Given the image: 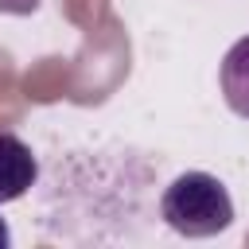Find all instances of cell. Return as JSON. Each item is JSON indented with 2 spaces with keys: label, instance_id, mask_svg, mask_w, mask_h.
I'll use <instances>...</instances> for the list:
<instances>
[{
  "label": "cell",
  "instance_id": "cell-1",
  "mask_svg": "<svg viewBox=\"0 0 249 249\" xmlns=\"http://www.w3.org/2000/svg\"><path fill=\"white\" fill-rule=\"evenodd\" d=\"M160 218L183 237H214L233 222V198L210 171H183L160 198Z\"/></svg>",
  "mask_w": 249,
  "mask_h": 249
},
{
  "label": "cell",
  "instance_id": "cell-2",
  "mask_svg": "<svg viewBox=\"0 0 249 249\" xmlns=\"http://www.w3.org/2000/svg\"><path fill=\"white\" fill-rule=\"evenodd\" d=\"M39 163L35 152L16 136V132H0V202H16L35 187Z\"/></svg>",
  "mask_w": 249,
  "mask_h": 249
},
{
  "label": "cell",
  "instance_id": "cell-3",
  "mask_svg": "<svg viewBox=\"0 0 249 249\" xmlns=\"http://www.w3.org/2000/svg\"><path fill=\"white\" fill-rule=\"evenodd\" d=\"M222 93L226 105L249 121V35L237 39L222 58Z\"/></svg>",
  "mask_w": 249,
  "mask_h": 249
},
{
  "label": "cell",
  "instance_id": "cell-4",
  "mask_svg": "<svg viewBox=\"0 0 249 249\" xmlns=\"http://www.w3.org/2000/svg\"><path fill=\"white\" fill-rule=\"evenodd\" d=\"M12 245V230H8V222L0 218V249H8Z\"/></svg>",
  "mask_w": 249,
  "mask_h": 249
}]
</instances>
